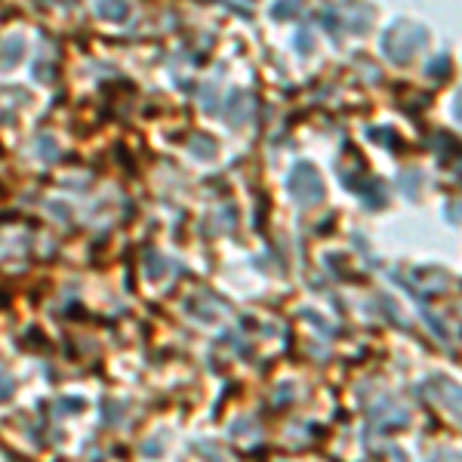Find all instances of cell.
<instances>
[{"mask_svg":"<svg viewBox=\"0 0 462 462\" xmlns=\"http://www.w3.org/2000/svg\"><path fill=\"white\" fill-rule=\"evenodd\" d=\"M10 395H13V382L3 379V382H0V397H10Z\"/></svg>","mask_w":462,"mask_h":462,"instance_id":"1","label":"cell"}]
</instances>
